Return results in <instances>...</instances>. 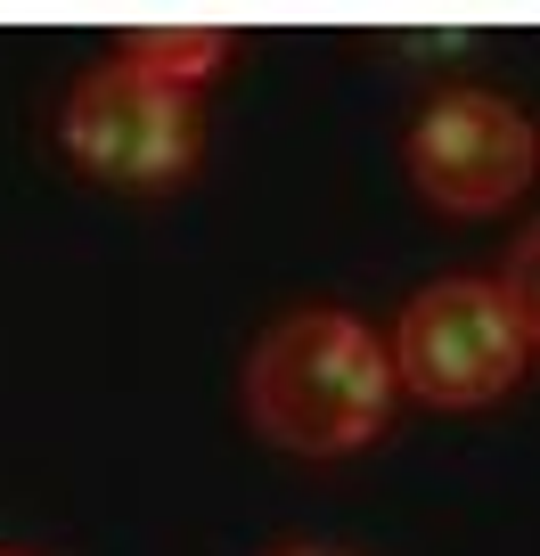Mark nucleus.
I'll list each match as a JSON object with an SVG mask.
<instances>
[{"label":"nucleus","instance_id":"3","mask_svg":"<svg viewBox=\"0 0 540 556\" xmlns=\"http://www.w3.org/2000/svg\"><path fill=\"white\" fill-rule=\"evenodd\" d=\"M385 361L393 384H410L435 409H484L516 393L532 368V303H516L500 278H442L410 295Z\"/></svg>","mask_w":540,"mask_h":556},{"label":"nucleus","instance_id":"6","mask_svg":"<svg viewBox=\"0 0 540 556\" xmlns=\"http://www.w3.org/2000/svg\"><path fill=\"white\" fill-rule=\"evenodd\" d=\"M271 556H352V548H319V540H287V548H271Z\"/></svg>","mask_w":540,"mask_h":556},{"label":"nucleus","instance_id":"2","mask_svg":"<svg viewBox=\"0 0 540 556\" xmlns=\"http://www.w3.org/2000/svg\"><path fill=\"white\" fill-rule=\"evenodd\" d=\"M58 139L66 156L83 164L106 189H180L197 173V148H205V115H197V90L173 74L140 66V58H106L58 106Z\"/></svg>","mask_w":540,"mask_h":556},{"label":"nucleus","instance_id":"7","mask_svg":"<svg viewBox=\"0 0 540 556\" xmlns=\"http://www.w3.org/2000/svg\"><path fill=\"white\" fill-rule=\"evenodd\" d=\"M0 556H9V548H0Z\"/></svg>","mask_w":540,"mask_h":556},{"label":"nucleus","instance_id":"5","mask_svg":"<svg viewBox=\"0 0 540 556\" xmlns=\"http://www.w3.org/2000/svg\"><path fill=\"white\" fill-rule=\"evenodd\" d=\"M123 58H140V66H156V74H173V83H205L213 66L229 58V34H213V25H180V34H131L123 41Z\"/></svg>","mask_w":540,"mask_h":556},{"label":"nucleus","instance_id":"4","mask_svg":"<svg viewBox=\"0 0 540 556\" xmlns=\"http://www.w3.org/2000/svg\"><path fill=\"white\" fill-rule=\"evenodd\" d=\"M532 164H540V139L532 115L500 90H451L418 115L410 131V180H418L426 205L442 213H500L532 189Z\"/></svg>","mask_w":540,"mask_h":556},{"label":"nucleus","instance_id":"1","mask_svg":"<svg viewBox=\"0 0 540 556\" xmlns=\"http://www.w3.org/2000/svg\"><path fill=\"white\" fill-rule=\"evenodd\" d=\"M393 361L352 312H287L246 352V417L262 442L296 458H344L385 434L393 417Z\"/></svg>","mask_w":540,"mask_h":556}]
</instances>
